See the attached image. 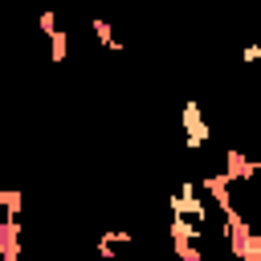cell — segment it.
<instances>
[{
  "instance_id": "1",
  "label": "cell",
  "mask_w": 261,
  "mask_h": 261,
  "mask_svg": "<svg viewBox=\"0 0 261 261\" xmlns=\"http://www.w3.org/2000/svg\"><path fill=\"white\" fill-rule=\"evenodd\" d=\"M212 188L237 241L261 257V159H237L224 175L212 179Z\"/></svg>"
}]
</instances>
